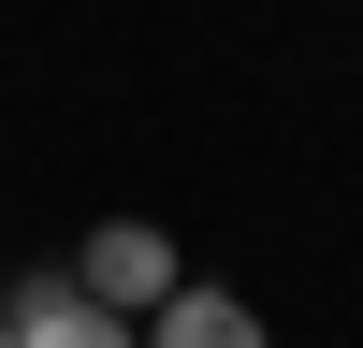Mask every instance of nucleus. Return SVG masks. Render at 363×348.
I'll return each instance as SVG.
<instances>
[{
    "label": "nucleus",
    "instance_id": "nucleus-1",
    "mask_svg": "<svg viewBox=\"0 0 363 348\" xmlns=\"http://www.w3.org/2000/svg\"><path fill=\"white\" fill-rule=\"evenodd\" d=\"M73 290H87V305H116V319H160L174 290H189V261H174L160 218H102V232L73 247Z\"/></svg>",
    "mask_w": 363,
    "mask_h": 348
},
{
    "label": "nucleus",
    "instance_id": "nucleus-2",
    "mask_svg": "<svg viewBox=\"0 0 363 348\" xmlns=\"http://www.w3.org/2000/svg\"><path fill=\"white\" fill-rule=\"evenodd\" d=\"M0 334H15V348H145V319L87 305L73 261H44V276H15V319H0Z\"/></svg>",
    "mask_w": 363,
    "mask_h": 348
},
{
    "label": "nucleus",
    "instance_id": "nucleus-3",
    "mask_svg": "<svg viewBox=\"0 0 363 348\" xmlns=\"http://www.w3.org/2000/svg\"><path fill=\"white\" fill-rule=\"evenodd\" d=\"M145 348H277V319H262L247 290H203V276H189L160 319H145Z\"/></svg>",
    "mask_w": 363,
    "mask_h": 348
},
{
    "label": "nucleus",
    "instance_id": "nucleus-4",
    "mask_svg": "<svg viewBox=\"0 0 363 348\" xmlns=\"http://www.w3.org/2000/svg\"><path fill=\"white\" fill-rule=\"evenodd\" d=\"M0 348H15V334H0Z\"/></svg>",
    "mask_w": 363,
    "mask_h": 348
}]
</instances>
